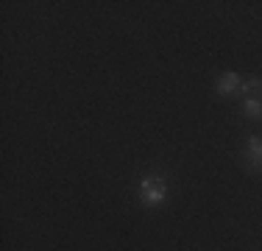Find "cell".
I'll use <instances>...</instances> for the list:
<instances>
[{
    "label": "cell",
    "instance_id": "6da1fadb",
    "mask_svg": "<svg viewBox=\"0 0 262 251\" xmlns=\"http://www.w3.org/2000/svg\"><path fill=\"white\" fill-rule=\"evenodd\" d=\"M137 193H140V201H142L145 206H159L162 201L167 198L165 176L154 173V176H145V179H140V187H137Z\"/></svg>",
    "mask_w": 262,
    "mask_h": 251
},
{
    "label": "cell",
    "instance_id": "7a4b0ae2",
    "mask_svg": "<svg viewBox=\"0 0 262 251\" xmlns=\"http://www.w3.org/2000/svg\"><path fill=\"white\" fill-rule=\"evenodd\" d=\"M246 162L251 171H262V137L251 134L248 137V145H246Z\"/></svg>",
    "mask_w": 262,
    "mask_h": 251
},
{
    "label": "cell",
    "instance_id": "3957f363",
    "mask_svg": "<svg viewBox=\"0 0 262 251\" xmlns=\"http://www.w3.org/2000/svg\"><path fill=\"white\" fill-rule=\"evenodd\" d=\"M215 92H217V95H226V98L234 95V92H240V75L232 73V70L221 73V78L215 81Z\"/></svg>",
    "mask_w": 262,
    "mask_h": 251
},
{
    "label": "cell",
    "instance_id": "277c9868",
    "mask_svg": "<svg viewBox=\"0 0 262 251\" xmlns=\"http://www.w3.org/2000/svg\"><path fill=\"white\" fill-rule=\"evenodd\" d=\"M243 112H246L248 117H254V120H259L262 117V100L259 98H246L243 100Z\"/></svg>",
    "mask_w": 262,
    "mask_h": 251
},
{
    "label": "cell",
    "instance_id": "5b68a950",
    "mask_svg": "<svg viewBox=\"0 0 262 251\" xmlns=\"http://www.w3.org/2000/svg\"><path fill=\"white\" fill-rule=\"evenodd\" d=\"M240 92L246 98H257L262 95V78H248L246 84H240Z\"/></svg>",
    "mask_w": 262,
    "mask_h": 251
}]
</instances>
